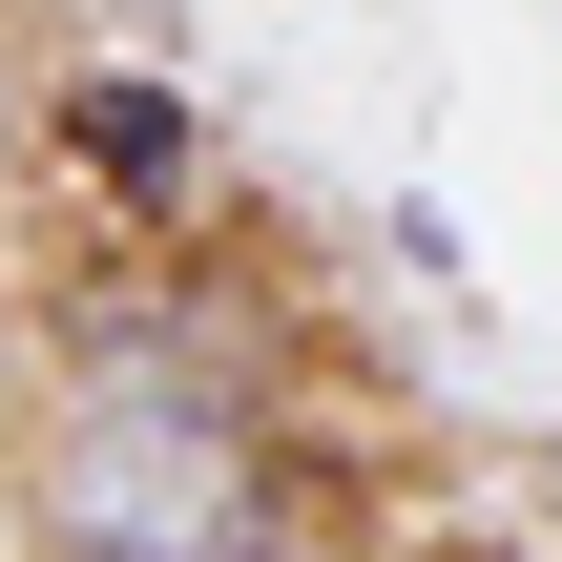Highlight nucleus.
<instances>
[{
	"label": "nucleus",
	"instance_id": "1",
	"mask_svg": "<svg viewBox=\"0 0 562 562\" xmlns=\"http://www.w3.org/2000/svg\"><path fill=\"white\" fill-rule=\"evenodd\" d=\"M21 521L42 562H313L271 417H209V396H63L21 459Z\"/></svg>",
	"mask_w": 562,
	"mask_h": 562
},
{
	"label": "nucleus",
	"instance_id": "2",
	"mask_svg": "<svg viewBox=\"0 0 562 562\" xmlns=\"http://www.w3.org/2000/svg\"><path fill=\"white\" fill-rule=\"evenodd\" d=\"M42 188L83 229H209L229 146H209V104L167 63H42Z\"/></svg>",
	"mask_w": 562,
	"mask_h": 562
},
{
	"label": "nucleus",
	"instance_id": "3",
	"mask_svg": "<svg viewBox=\"0 0 562 562\" xmlns=\"http://www.w3.org/2000/svg\"><path fill=\"white\" fill-rule=\"evenodd\" d=\"M0 188H42V83L0 63Z\"/></svg>",
	"mask_w": 562,
	"mask_h": 562
},
{
	"label": "nucleus",
	"instance_id": "4",
	"mask_svg": "<svg viewBox=\"0 0 562 562\" xmlns=\"http://www.w3.org/2000/svg\"><path fill=\"white\" fill-rule=\"evenodd\" d=\"M21 355H42V334H21V292H0V396H21Z\"/></svg>",
	"mask_w": 562,
	"mask_h": 562
}]
</instances>
